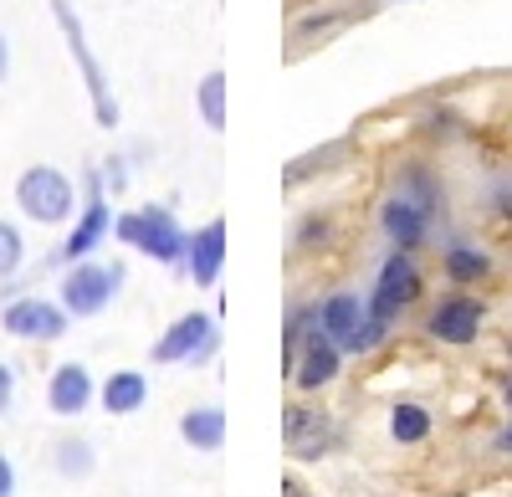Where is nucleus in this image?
<instances>
[{"mask_svg":"<svg viewBox=\"0 0 512 497\" xmlns=\"http://www.w3.org/2000/svg\"><path fill=\"white\" fill-rule=\"evenodd\" d=\"M16 205H21V216H31L36 226H62V221H72L82 211L72 180L57 170V164H31V170L16 180Z\"/></svg>","mask_w":512,"mask_h":497,"instance_id":"f257e3e1","label":"nucleus"},{"mask_svg":"<svg viewBox=\"0 0 512 497\" xmlns=\"http://www.w3.org/2000/svg\"><path fill=\"white\" fill-rule=\"evenodd\" d=\"M113 236L123 246H134V252L154 257V262H185V231L175 226V216L164 211V205H144V211H123L113 221Z\"/></svg>","mask_w":512,"mask_h":497,"instance_id":"f03ea898","label":"nucleus"},{"mask_svg":"<svg viewBox=\"0 0 512 497\" xmlns=\"http://www.w3.org/2000/svg\"><path fill=\"white\" fill-rule=\"evenodd\" d=\"M123 287V262H72L62 277V308L72 318H98Z\"/></svg>","mask_w":512,"mask_h":497,"instance_id":"7ed1b4c3","label":"nucleus"},{"mask_svg":"<svg viewBox=\"0 0 512 497\" xmlns=\"http://www.w3.org/2000/svg\"><path fill=\"white\" fill-rule=\"evenodd\" d=\"M52 16H57V26H62V36H67V52H72L82 82H88L93 118L103 123V129H113V123H118V103H113V93H108V77H103V67H98V57H93V47H88V36H82V21H77V11H72V0H52Z\"/></svg>","mask_w":512,"mask_h":497,"instance_id":"20e7f679","label":"nucleus"},{"mask_svg":"<svg viewBox=\"0 0 512 497\" xmlns=\"http://www.w3.org/2000/svg\"><path fill=\"white\" fill-rule=\"evenodd\" d=\"M323 334L338 344V354H364V349H374L379 339H384V328H390V323H379L359 298H349V293H338V298H328L323 303Z\"/></svg>","mask_w":512,"mask_h":497,"instance_id":"39448f33","label":"nucleus"},{"mask_svg":"<svg viewBox=\"0 0 512 497\" xmlns=\"http://www.w3.org/2000/svg\"><path fill=\"white\" fill-rule=\"evenodd\" d=\"M113 236V205L103 200V170H93L88 175V205L77 211V221H72V236L62 241V252H57V262H82V257H93L98 246Z\"/></svg>","mask_w":512,"mask_h":497,"instance_id":"423d86ee","label":"nucleus"},{"mask_svg":"<svg viewBox=\"0 0 512 497\" xmlns=\"http://www.w3.org/2000/svg\"><path fill=\"white\" fill-rule=\"evenodd\" d=\"M67 323H72V313L62 303H47V298H16L0 313V328L11 339H31V344H57L67 334Z\"/></svg>","mask_w":512,"mask_h":497,"instance_id":"0eeeda50","label":"nucleus"},{"mask_svg":"<svg viewBox=\"0 0 512 497\" xmlns=\"http://www.w3.org/2000/svg\"><path fill=\"white\" fill-rule=\"evenodd\" d=\"M216 349V318L210 313H185L164 328V339L149 349L154 364H195Z\"/></svg>","mask_w":512,"mask_h":497,"instance_id":"6e6552de","label":"nucleus"},{"mask_svg":"<svg viewBox=\"0 0 512 497\" xmlns=\"http://www.w3.org/2000/svg\"><path fill=\"white\" fill-rule=\"evenodd\" d=\"M431 205H436V190L425 175H410L400 185V195L384 205V231H390L400 246H415L425 236V221H431Z\"/></svg>","mask_w":512,"mask_h":497,"instance_id":"1a4fd4ad","label":"nucleus"},{"mask_svg":"<svg viewBox=\"0 0 512 497\" xmlns=\"http://www.w3.org/2000/svg\"><path fill=\"white\" fill-rule=\"evenodd\" d=\"M420 298V272H415V262L410 257H390L384 262V272H379V287H374V298H369V313L379 318V323H395V313L400 308H410Z\"/></svg>","mask_w":512,"mask_h":497,"instance_id":"9d476101","label":"nucleus"},{"mask_svg":"<svg viewBox=\"0 0 512 497\" xmlns=\"http://www.w3.org/2000/svg\"><path fill=\"white\" fill-rule=\"evenodd\" d=\"M93 395H98V385H93V369L88 364L67 359V364L52 369V380H47V410H52V416H62V421L82 416V410L93 405Z\"/></svg>","mask_w":512,"mask_h":497,"instance_id":"9b49d317","label":"nucleus"},{"mask_svg":"<svg viewBox=\"0 0 512 497\" xmlns=\"http://www.w3.org/2000/svg\"><path fill=\"white\" fill-rule=\"evenodd\" d=\"M185 267L195 277V287H210L226 267V221H210L195 236H185Z\"/></svg>","mask_w":512,"mask_h":497,"instance_id":"f8f14e48","label":"nucleus"},{"mask_svg":"<svg viewBox=\"0 0 512 497\" xmlns=\"http://www.w3.org/2000/svg\"><path fill=\"white\" fill-rule=\"evenodd\" d=\"M282 436H287V451H292V457H303V462L323 457L328 441H333L328 421L318 416V410H308V405H287V416H282Z\"/></svg>","mask_w":512,"mask_h":497,"instance_id":"ddd939ff","label":"nucleus"},{"mask_svg":"<svg viewBox=\"0 0 512 497\" xmlns=\"http://www.w3.org/2000/svg\"><path fill=\"white\" fill-rule=\"evenodd\" d=\"M297 339H303V334H297ZM292 369H297V385H303V390H318V385H328V380L338 375V344L323 334V328H313V334H308V344L297 349Z\"/></svg>","mask_w":512,"mask_h":497,"instance_id":"4468645a","label":"nucleus"},{"mask_svg":"<svg viewBox=\"0 0 512 497\" xmlns=\"http://www.w3.org/2000/svg\"><path fill=\"white\" fill-rule=\"evenodd\" d=\"M482 328V308L472 298H446L436 313H431V334L441 344H472Z\"/></svg>","mask_w":512,"mask_h":497,"instance_id":"2eb2a0df","label":"nucleus"},{"mask_svg":"<svg viewBox=\"0 0 512 497\" xmlns=\"http://www.w3.org/2000/svg\"><path fill=\"white\" fill-rule=\"evenodd\" d=\"M98 400H103L108 416H134V410H144V400H149V380L139 375V369H113V375L103 380V390H98Z\"/></svg>","mask_w":512,"mask_h":497,"instance_id":"dca6fc26","label":"nucleus"},{"mask_svg":"<svg viewBox=\"0 0 512 497\" xmlns=\"http://www.w3.org/2000/svg\"><path fill=\"white\" fill-rule=\"evenodd\" d=\"M180 436L195 446V451H221L226 441V410L216 405H200V410H185V421H180Z\"/></svg>","mask_w":512,"mask_h":497,"instance_id":"f3484780","label":"nucleus"},{"mask_svg":"<svg viewBox=\"0 0 512 497\" xmlns=\"http://www.w3.org/2000/svg\"><path fill=\"white\" fill-rule=\"evenodd\" d=\"M200 118H205V129H226V72H205V82H200Z\"/></svg>","mask_w":512,"mask_h":497,"instance_id":"a211bd4d","label":"nucleus"},{"mask_svg":"<svg viewBox=\"0 0 512 497\" xmlns=\"http://www.w3.org/2000/svg\"><path fill=\"white\" fill-rule=\"evenodd\" d=\"M57 472H62V477H88V472H93V446L77 441V436L57 441Z\"/></svg>","mask_w":512,"mask_h":497,"instance_id":"6ab92c4d","label":"nucleus"},{"mask_svg":"<svg viewBox=\"0 0 512 497\" xmlns=\"http://www.w3.org/2000/svg\"><path fill=\"white\" fill-rule=\"evenodd\" d=\"M21 262H26V236H21V226L0 221V282H6L11 272H21Z\"/></svg>","mask_w":512,"mask_h":497,"instance_id":"aec40b11","label":"nucleus"},{"mask_svg":"<svg viewBox=\"0 0 512 497\" xmlns=\"http://www.w3.org/2000/svg\"><path fill=\"white\" fill-rule=\"evenodd\" d=\"M390 431H395V441H425V431H431V416H425L420 405H395Z\"/></svg>","mask_w":512,"mask_h":497,"instance_id":"412c9836","label":"nucleus"},{"mask_svg":"<svg viewBox=\"0 0 512 497\" xmlns=\"http://www.w3.org/2000/svg\"><path fill=\"white\" fill-rule=\"evenodd\" d=\"M446 272L456 282H477L487 272V257L482 252H466V246H451V252H446Z\"/></svg>","mask_w":512,"mask_h":497,"instance_id":"4be33fe9","label":"nucleus"},{"mask_svg":"<svg viewBox=\"0 0 512 497\" xmlns=\"http://www.w3.org/2000/svg\"><path fill=\"white\" fill-rule=\"evenodd\" d=\"M103 185H108L113 195L128 185V175H123V159H108V164H103Z\"/></svg>","mask_w":512,"mask_h":497,"instance_id":"5701e85b","label":"nucleus"},{"mask_svg":"<svg viewBox=\"0 0 512 497\" xmlns=\"http://www.w3.org/2000/svg\"><path fill=\"white\" fill-rule=\"evenodd\" d=\"M11 395H16V375H11V364H0V416L11 410Z\"/></svg>","mask_w":512,"mask_h":497,"instance_id":"b1692460","label":"nucleus"},{"mask_svg":"<svg viewBox=\"0 0 512 497\" xmlns=\"http://www.w3.org/2000/svg\"><path fill=\"white\" fill-rule=\"evenodd\" d=\"M16 492V467H11V457L0 451V497H11Z\"/></svg>","mask_w":512,"mask_h":497,"instance_id":"393cba45","label":"nucleus"},{"mask_svg":"<svg viewBox=\"0 0 512 497\" xmlns=\"http://www.w3.org/2000/svg\"><path fill=\"white\" fill-rule=\"evenodd\" d=\"M6 72H11V41L0 36V82H6Z\"/></svg>","mask_w":512,"mask_h":497,"instance_id":"a878e982","label":"nucleus"},{"mask_svg":"<svg viewBox=\"0 0 512 497\" xmlns=\"http://www.w3.org/2000/svg\"><path fill=\"white\" fill-rule=\"evenodd\" d=\"M282 497H308V487H303V482H292V477H287V482H282Z\"/></svg>","mask_w":512,"mask_h":497,"instance_id":"bb28decb","label":"nucleus"},{"mask_svg":"<svg viewBox=\"0 0 512 497\" xmlns=\"http://www.w3.org/2000/svg\"><path fill=\"white\" fill-rule=\"evenodd\" d=\"M497 451H512V426H507V431L497 436Z\"/></svg>","mask_w":512,"mask_h":497,"instance_id":"cd10ccee","label":"nucleus"}]
</instances>
